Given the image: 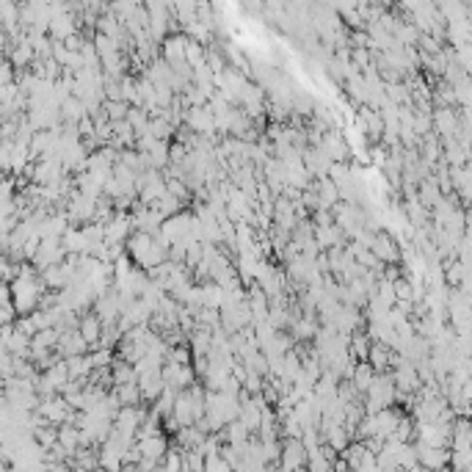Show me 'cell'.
Returning a JSON list of instances; mask_svg holds the SVG:
<instances>
[{
    "label": "cell",
    "mask_w": 472,
    "mask_h": 472,
    "mask_svg": "<svg viewBox=\"0 0 472 472\" xmlns=\"http://www.w3.org/2000/svg\"><path fill=\"white\" fill-rule=\"evenodd\" d=\"M370 248L376 251V257H378L384 265H395V262H401V246H398V240L389 235V233H384V230H378V233H376Z\"/></svg>",
    "instance_id": "6da1fadb"
}]
</instances>
